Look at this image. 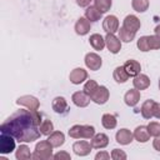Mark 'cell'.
I'll list each match as a JSON object with an SVG mask.
<instances>
[{
  "label": "cell",
  "mask_w": 160,
  "mask_h": 160,
  "mask_svg": "<svg viewBox=\"0 0 160 160\" xmlns=\"http://www.w3.org/2000/svg\"><path fill=\"white\" fill-rule=\"evenodd\" d=\"M30 158H32V155L30 152V149L26 145H20L16 150V159L18 160H28Z\"/></svg>",
  "instance_id": "obj_28"
},
{
  "label": "cell",
  "mask_w": 160,
  "mask_h": 160,
  "mask_svg": "<svg viewBox=\"0 0 160 160\" xmlns=\"http://www.w3.org/2000/svg\"><path fill=\"white\" fill-rule=\"evenodd\" d=\"M16 104H18V105L26 106L29 110H38L39 106H40L39 100H38L35 96H31V95H24V96H20V98L16 100Z\"/></svg>",
  "instance_id": "obj_5"
},
{
  "label": "cell",
  "mask_w": 160,
  "mask_h": 160,
  "mask_svg": "<svg viewBox=\"0 0 160 160\" xmlns=\"http://www.w3.org/2000/svg\"><path fill=\"white\" fill-rule=\"evenodd\" d=\"M54 159L55 160H70V154H68V152H65V151H60V152H58V154H55L54 155Z\"/></svg>",
  "instance_id": "obj_38"
},
{
  "label": "cell",
  "mask_w": 160,
  "mask_h": 160,
  "mask_svg": "<svg viewBox=\"0 0 160 160\" xmlns=\"http://www.w3.org/2000/svg\"><path fill=\"white\" fill-rule=\"evenodd\" d=\"M152 146L155 150L160 151V135L159 136H155V139L152 140Z\"/></svg>",
  "instance_id": "obj_41"
},
{
  "label": "cell",
  "mask_w": 160,
  "mask_h": 160,
  "mask_svg": "<svg viewBox=\"0 0 160 160\" xmlns=\"http://www.w3.org/2000/svg\"><path fill=\"white\" fill-rule=\"evenodd\" d=\"M91 148H92L91 144L88 142V141H85V140L76 141V142H74V145H72L74 152H75L76 155H79V156H86V155H89L90 151H91Z\"/></svg>",
  "instance_id": "obj_11"
},
{
  "label": "cell",
  "mask_w": 160,
  "mask_h": 160,
  "mask_svg": "<svg viewBox=\"0 0 160 160\" xmlns=\"http://www.w3.org/2000/svg\"><path fill=\"white\" fill-rule=\"evenodd\" d=\"M140 20L135 16V15H128L125 19H124V24H122V28H125L126 30L129 31H132L136 34V31L140 29Z\"/></svg>",
  "instance_id": "obj_12"
},
{
  "label": "cell",
  "mask_w": 160,
  "mask_h": 160,
  "mask_svg": "<svg viewBox=\"0 0 160 160\" xmlns=\"http://www.w3.org/2000/svg\"><path fill=\"white\" fill-rule=\"evenodd\" d=\"M52 145L50 144L49 140H42L40 142L36 144L35 146V151L32 154V159L35 160H48L54 158L52 155Z\"/></svg>",
  "instance_id": "obj_2"
},
{
  "label": "cell",
  "mask_w": 160,
  "mask_h": 160,
  "mask_svg": "<svg viewBox=\"0 0 160 160\" xmlns=\"http://www.w3.org/2000/svg\"><path fill=\"white\" fill-rule=\"evenodd\" d=\"M101 124L105 129H114L118 124L116 121V118L111 114H104L102 118H101Z\"/></svg>",
  "instance_id": "obj_27"
},
{
  "label": "cell",
  "mask_w": 160,
  "mask_h": 160,
  "mask_svg": "<svg viewBox=\"0 0 160 160\" xmlns=\"http://www.w3.org/2000/svg\"><path fill=\"white\" fill-rule=\"evenodd\" d=\"M154 31H155V34H156L158 36H160V24H159V25L155 28V30H154Z\"/></svg>",
  "instance_id": "obj_43"
},
{
  "label": "cell",
  "mask_w": 160,
  "mask_h": 160,
  "mask_svg": "<svg viewBox=\"0 0 160 160\" xmlns=\"http://www.w3.org/2000/svg\"><path fill=\"white\" fill-rule=\"evenodd\" d=\"M132 134L130 132V130H128V129H120L118 132H116V135H115V139H116V141L119 142V144H121V145H128V144H130L131 141H132Z\"/></svg>",
  "instance_id": "obj_18"
},
{
  "label": "cell",
  "mask_w": 160,
  "mask_h": 160,
  "mask_svg": "<svg viewBox=\"0 0 160 160\" xmlns=\"http://www.w3.org/2000/svg\"><path fill=\"white\" fill-rule=\"evenodd\" d=\"M111 158L114 160H125L126 159V154L120 149H114L111 151Z\"/></svg>",
  "instance_id": "obj_37"
},
{
  "label": "cell",
  "mask_w": 160,
  "mask_h": 160,
  "mask_svg": "<svg viewBox=\"0 0 160 160\" xmlns=\"http://www.w3.org/2000/svg\"><path fill=\"white\" fill-rule=\"evenodd\" d=\"M102 29L106 32H111V34L118 31L119 30V20H118V18L115 15H108L102 21Z\"/></svg>",
  "instance_id": "obj_10"
},
{
  "label": "cell",
  "mask_w": 160,
  "mask_h": 160,
  "mask_svg": "<svg viewBox=\"0 0 160 160\" xmlns=\"http://www.w3.org/2000/svg\"><path fill=\"white\" fill-rule=\"evenodd\" d=\"M118 31H119V39L125 41V42H131L134 40V38H135V32L129 31L125 28H120Z\"/></svg>",
  "instance_id": "obj_29"
},
{
  "label": "cell",
  "mask_w": 160,
  "mask_h": 160,
  "mask_svg": "<svg viewBox=\"0 0 160 160\" xmlns=\"http://www.w3.org/2000/svg\"><path fill=\"white\" fill-rule=\"evenodd\" d=\"M112 76H114V80H115L116 82H119V84H122V82L128 81V79H129V75H128V72L125 71L124 66H118V68H115Z\"/></svg>",
  "instance_id": "obj_25"
},
{
  "label": "cell",
  "mask_w": 160,
  "mask_h": 160,
  "mask_svg": "<svg viewBox=\"0 0 160 160\" xmlns=\"http://www.w3.org/2000/svg\"><path fill=\"white\" fill-rule=\"evenodd\" d=\"M152 115L158 119H160V102H154V109H152Z\"/></svg>",
  "instance_id": "obj_40"
},
{
  "label": "cell",
  "mask_w": 160,
  "mask_h": 160,
  "mask_svg": "<svg viewBox=\"0 0 160 160\" xmlns=\"http://www.w3.org/2000/svg\"><path fill=\"white\" fill-rule=\"evenodd\" d=\"M50 144L54 146V148H59L64 144L65 141V135L61 132V131H52L50 135H49V139Z\"/></svg>",
  "instance_id": "obj_22"
},
{
  "label": "cell",
  "mask_w": 160,
  "mask_h": 160,
  "mask_svg": "<svg viewBox=\"0 0 160 160\" xmlns=\"http://www.w3.org/2000/svg\"><path fill=\"white\" fill-rule=\"evenodd\" d=\"M124 69H125V71L128 72L129 76H136V75L140 74L141 66H140V64H139L136 60L130 59V60H128V61L124 64Z\"/></svg>",
  "instance_id": "obj_17"
},
{
  "label": "cell",
  "mask_w": 160,
  "mask_h": 160,
  "mask_svg": "<svg viewBox=\"0 0 160 160\" xmlns=\"http://www.w3.org/2000/svg\"><path fill=\"white\" fill-rule=\"evenodd\" d=\"M90 144H91V146L94 149H102V148L108 146L109 138H108V135H105L102 132H99V134H96V135H94L91 138V142Z\"/></svg>",
  "instance_id": "obj_15"
},
{
  "label": "cell",
  "mask_w": 160,
  "mask_h": 160,
  "mask_svg": "<svg viewBox=\"0 0 160 160\" xmlns=\"http://www.w3.org/2000/svg\"><path fill=\"white\" fill-rule=\"evenodd\" d=\"M41 114L36 110H18L0 126V132L10 134L19 142H31L40 138Z\"/></svg>",
  "instance_id": "obj_1"
},
{
  "label": "cell",
  "mask_w": 160,
  "mask_h": 160,
  "mask_svg": "<svg viewBox=\"0 0 160 160\" xmlns=\"http://www.w3.org/2000/svg\"><path fill=\"white\" fill-rule=\"evenodd\" d=\"M132 5V9L138 12H144L148 10L149 8V1L148 0H132L131 2Z\"/></svg>",
  "instance_id": "obj_30"
},
{
  "label": "cell",
  "mask_w": 160,
  "mask_h": 160,
  "mask_svg": "<svg viewBox=\"0 0 160 160\" xmlns=\"http://www.w3.org/2000/svg\"><path fill=\"white\" fill-rule=\"evenodd\" d=\"M148 45H149L150 50L160 49V36H158V35L148 36Z\"/></svg>",
  "instance_id": "obj_34"
},
{
  "label": "cell",
  "mask_w": 160,
  "mask_h": 160,
  "mask_svg": "<svg viewBox=\"0 0 160 160\" xmlns=\"http://www.w3.org/2000/svg\"><path fill=\"white\" fill-rule=\"evenodd\" d=\"M98 88H99V85H98V82H96L95 80H88L86 84L84 85V92H85L86 95L91 96V95L96 91Z\"/></svg>",
  "instance_id": "obj_33"
},
{
  "label": "cell",
  "mask_w": 160,
  "mask_h": 160,
  "mask_svg": "<svg viewBox=\"0 0 160 160\" xmlns=\"http://www.w3.org/2000/svg\"><path fill=\"white\" fill-rule=\"evenodd\" d=\"M105 42H106V46L109 49L110 52L112 54H118L121 49V42H120V39H118L114 34L111 32H108L106 36H105Z\"/></svg>",
  "instance_id": "obj_6"
},
{
  "label": "cell",
  "mask_w": 160,
  "mask_h": 160,
  "mask_svg": "<svg viewBox=\"0 0 160 160\" xmlns=\"http://www.w3.org/2000/svg\"><path fill=\"white\" fill-rule=\"evenodd\" d=\"M134 138L139 141V142H146L150 138V134L148 131V126H144V125H140L135 129L134 131Z\"/></svg>",
  "instance_id": "obj_21"
},
{
  "label": "cell",
  "mask_w": 160,
  "mask_h": 160,
  "mask_svg": "<svg viewBox=\"0 0 160 160\" xmlns=\"http://www.w3.org/2000/svg\"><path fill=\"white\" fill-rule=\"evenodd\" d=\"M101 64H102L101 58H100L98 54H95V52H89V54H86V56H85V65H86L90 70H94V71L99 70V69L101 68Z\"/></svg>",
  "instance_id": "obj_8"
},
{
  "label": "cell",
  "mask_w": 160,
  "mask_h": 160,
  "mask_svg": "<svg viewBox=\"0 0 160 160\" xmlns=\"http://www.w3.org/2000/svg\"><path fill=\"white\" fill-rule=\"evenodd\" d=\"M39 129H40L41 135H46V136H49V135L54 131V125H52V122H51L50 120H44V121L40 124Z\"/></svg>",
  "instance_id": "obj_31"
},
{
  "label": "cell",
  "mask_w": 160,
  "mask_h": 160,
  "mask_svg": "<svg viewBox=\"0 0 160 160\" xmlns=\"http://www.w3.org/2000/svg\"><path fill=\"white\" fill-rule=\"evenodd\" d=\"M94 6H96V9L102 14L111 8V0H94Z\"/></svg>",
  "instance_id": "obj_32"
},
{
  "label": "cell",
  "mask_w": 160,
  "mask_h": 160,
  "mask_svg": "<svg viewBox=\"0 0 160 160\" xmlns=\"http://www.w3.org/2000/svg\"><path fill=\"white\" fill-rule=\"evenodd\" d=\"M71 100H72V102H74L76 106H79V108H85V106H88L89 102H90V96L86 95L84 91H76V92L72 94Z\"/></svg>",
  "instance_id": "obj_14"
},
{
  "label": "cell",
  "mask_w": 160,
  "mask_h": 160,
  "mask_svg": "<svg viewBox=\"0 0 160 160\" xmlns=\"http://www.w3.org/2000/svg\"><path fill=\"white\" fill-rule=\"evenodd\" d=\"M159 89H160V79H159Z\"/></svg>",
  "instance_id": "obj_44"
},
{
  "label": "cell",
  "mask_w": 160,
  "mask_h": 160,
  "mask_svg": "<svg viewBox=\"0 0 160 160\" xmlns=\"http://www.w3.org/2000/svg\"><path fill=\"white\" fill-rule=\"evenodd\" d=\"M95 159L96 160H109L110 159V155L106 152V151H100L95 155Z\"/></svg>",
  "instance_id": "obj_39"
},
{
  "label": "cell",
  "mask_w": 160,
  "mask_h": 160,
  "mask_svg": "<svg viewBox=\"0 0 160 160\" xmlns=\"http://www.w3.org/2000/svg\"><path fill=\"white\" fill-rule=\"evenodd\" d=\"M51 106H52V110L56 114H60V115H65L69 111V105H68L65 98H62V96H56L52 100Z\"/></svg>",
  "instance_id": "obj_9"
},
{
  "label": "cell",
  "mask_w": 160,
  "mask_h": 160,
  "mask_svg": "<svg viewBox=\"0 0 160 160\" xmlns=\"http://www.w3.org/2000/svg\"><path fill=\"white\" fill-rule=\"evenodd\" d=\"M154 100H146L142 105H141V115L144 119H151L154 115H152V109H154Z\"/></svg>",
  "instance_id": "obj_24"
},
{
  "label": "cell",
  "mask_w": 160,
  "mask_h": 160,
  "mask_svg": "<svg viewBox=\"0 0 160 160\" xmlns=\"http://www.w3.org/2000/svg\"><path fill=\"white\" fill-rule=\"evenodd\" d=\"M86 78H88V72H86V70H84L82 68H76V69H74V70L70 72V76H69L70 81H71L72 84H75V85L81 84L84 80H86Z\"/></svg>",
  "instance_id": "obj_13"
},
{
  "label": "cell",
  "mask_w": 160,
  "mask_h": 160,
  "mask_svg": "<svg viewBox=\"0 0 160 160\" xmlns=\"http://www.w3.org/2000/svg\"><path fill=\"white\" fill-rule=\"evenodd\" d=\"M124 100L128 106H135L140 100V91L138 89H130L129 91H126Z\"/></svg>",
  "instance_id": "obj_16"
},
{
  "label": "cell",
  "mask_w": 160,
  "mask_h": 160,
  "mask_svg": "<svg viewBox=\"0 0 160 160\" xmlns=\"http://www.w3.org/2000/svg\"><path fill=\"white\" fill-rule=\"evenodd\" d=\"M90 2H91V0H76V4L80 8H86L90 5Z\"/></svg>",
  "instance_id": "obj_42"
},
{
  "label": "cell",
  "mask_w": 160,
  "mask_h": 160,
  "mask_svg": "<svg viewBox=\"0 0 160 160\" xmlns=\"http://www.w3.org/2000/svg\"><path fill=\"white\" fill-rule=\"evenodd\" d=\"M75 31L78 35H86L90 31V21L86 18H79L75 24Z\"/></svg>",
  "instance_id": "obj_19"
},
{
  "label": "cell",
  "mask_w": 160,
  "mask_h": 160,
  "mask_svg": "<svg viewBox=\"0 0 160 160\" xmlns=\"http://www.w3.org/2000/svg\"><path fill=\"white\" fill-rule=\"evenodd\" d=\"M69 135L74 139H91L95 135V129L91 125H74L69 129Z\"/></svg>",
  "instance_id": "obj_3"
},
{
  "label": "cell",
  "mask_w": 160,
  "mask_h": 160,
  "mask_svg": "<svg viewBox=\"0 0 160 160\" xmlns=\"http://www.w3.org/2000/svg\"><path fill=\"white\" fill-rule=\"evenodd\" d=\"M148 131H149V134L151 136H159L160 135V124L154 122V121L150 122L148 125Z\"/></svg>",
  "instance_id": "obj_35"
},
{
  "label": "cell",
  "mask_w": 160,
  "mask_h": 160,
  "mask_svg": "<svg viewBox=\"0 0 160 160\" xmlns=\"http://www.w3.org/2000/svg\"><path fill=\"white\" fill-rule=\"evenodd\" d=\"M132 84H134V88L135 89H138V90H145L150 85V79L146 75H144V74H139V75L134 76Z\"/></svg>",
  "instance_id": "obj_20"
},
{
  "label": "cell",
  "mask_w": 160,
  "mask_h": 160,
  "mask_svg": "<svg viewBox=\"0 0 160 160\" xmlns=\"http://www.w3.org/2000/svg\"><path fill=\"white\" fill-rule=\"evenodd\" d=\"M15 138L10 134L1 132L0 136V152L1 154H10L15 149Z\"/></svg>",
  "instance_id": "obj_4"
},
{
  "label": "cell",
  "mask_w": 160,
  "mask_h": 160,
  "mask_svg": "<svg viewBox=\"0 0 160 160\" xmlns=\"http://www.w3.org/2000/svg\"><path fill=\"white\" fill-rule=\"evenodd\" d=\"M138 48H139V50H141L144 52L150 50L149 49V45H148V36H141L138 40Z\"/></svg>",
  "instance_id": "obj_36"
},
{
  "label": "cell",
  "mask_w": 160,
  "mask_h": 160,
  "mask_svg": "<svg viewBox=\"0 0 160 160\" xmlns=\"http://www.w3.org/2000/svg\"><path fill=\"white\" fill-rule=\"evenodd\" d=\"M109 96H110L109 90H108L105 86H99V88L96 89V91L90 96V99H91L94 102L102 105V104H105V102L109 100Z\"/></svg>",
  "instance_id": "obj_7"
},
{
  "label": "cell",
  "mask_w": 160,
  "mask_h": 160,
  "mask_svg": "<svg viewBox=\"0 0 160 160\" xmlns=\"http://www.w3.org/2000/svg\"><path fill=\"white\" fill-rule=\"evenodd\" d=\"M102 12H100L96 6H89L86 10H85V18L90 21H98L100 18H101Z\"/></svg>",
  "instance_id": "obj_26"
},
{
  "label": "cell",
  "mask_w": 160,
  "mask_h": 160,
  "mask_svg": "<svg viewBox=\"0 0 160 160\" xmlns=\"http://www.w3.org/2000/svg\"><path fill=\"white\" fill-rule=\"evenodd\" d=\"M89 42L95 50H102L105 46V40L100 34H92L89 39Z\"/></svg>",
  "instance_id": "obj_23"
}]
</instances>
